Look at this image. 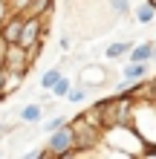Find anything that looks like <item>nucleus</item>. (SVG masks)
<instances>
[{
	"instance_id": "11",
	"label": "nucleus",
	"mask_w": 156,
	"mask_h": 159,
	"mask_svg": "<svg viewBox=\"0 0 156 159\" xmlns=\"http://www.w3.org/2000/svg\"><path fill=\"white\" fill-rule=\"evenodd\" d=\"M150 72V64H142V61H127V67H124V72L122 75L127 78V81H139V78H145Z\"/></svg>"
},
{
	"instance_id": "21",
	"label": "nucleus",
	"mask_w": 156,
	"mask_h": 159,
	"mask_svg": "<svg viewBox=\"0 0 156 159\" xmlns=\"http://www.w3.org/2000/svg\"><path fill=\"white\" fill-rule=\"evenodd\" d=\"M6 15H9V6H6V0H0V20H3Z\"/></svg>"
},
{
	"instance_id": "20",
	"label": "nucleus",
	"mask_w": 156,
	"mask_h": 159,
	"mask_svg": "<svg viewBox=\"0 0 156 159\" xmlns=\"http://www.w3.org/2000/svg\"><path fill=\"white\" fill-rule=\"evenodd\" d=\"M142 156H156V145H145V151H142Z\"/></svg>"
},
{
	"instance_id": "2",
	"label": "nucleus",
	"mask_w": 156,
	"mask_h": 159,
	"mask_svg": "<svg viewBox=\"0 0 156 159\" xmlns=\"http://www.w3.org/2000/svg\"><path fill=\"white\" fill-rule=\"evenodd\" d=\"M127 125L136 130V136H139L145 145H156V104L136 98L133 113H130V121H127Z\"/></svg>"
},
{
	"instance_id": "18",
	"label": "nucleus",
	"mask_w": 156,
	"mask_h": 159,
	"mask_svg": "<svg viewBox=\"0 0 156 159\" xmlns=\"http://www.w3.org/2000/svg\"><path fill=\"white\" fill-rule=\"evenodd\" d=\"M110 9H113L116 17H124V15H130L133 3H130V0H110Z\"/></svg>"
},
{
	"instance_id": "3",
	"label": "nucleus",
	"mask_w": 156,
	"mask_h": 159,
	"mask_svg": "<svg viewBox=\"0 0 156 159\" xmlns=\"http://www.w3.org/2000/svg\"><path fill=\"white\" fill-rule=\"evenodd\" d=\"M69 130H72V142H75V148L81 151V156H93L96 153L93 148H101V130H96L93 125H87L81 116L72 119Z\"/></svg>"
},
{
	"instance_id": "14",
	"label": "nucleus",
	"mask_w": 156,
	"mask_h": 159,
	"mask_svg": "<svg viewBox=\"0 0 156 159\" xmlns=\"http://www.w3.org/2000/svg\"><path fill=\"white\" fill-rule=\"evenodd\" d=\"M64 98H67L69 104H81V101H87V98H90V90H87V87H81V84H72L69 93H67Z\"/></svg>"
},
{
	"instance_id": "19",
	"label": "nucleus",
	"mask_w": 156,
	"mask_h": 159,
	"mask_svg": "<svg viewBox=\"0 0 156 159\" xmlns=\"http://www.w3.org/2000/svg\"><path fill=\"white\" fill-rule=\"evenodd\" d=\"M17 127H20V125H6V121L0 119V139H6V136H12V133H15Z\"/></svg>"
},
{
	"instance_id": "16",
	"label": "nucleus",
	"mask_w": 156,
	"mask_h": 159,
	"mask_svg": "<svg viewBox=\"0 0 156 159\" xmlns=\"http://www.w3.org/2000/svg\"><path fill=\"white\" fill-rule=\"evenodd\" d=\"M69 87H72V78H67V75H61L58 81H55L52 84V98H64V96H67V93H69Z\"/></svg>"
},
{
	"instance_id": "17",
	"label": "nucleus",
	"mask_w": 156,
	"mask_h": 159,
	"mask_svg": "<svg viewBox=\"0 0 156 159\" xmlns=\"http://www.w3.org/2000/svg\"><path fill=\"white\" fill-rule=\"evenodd\" d=\"M41 121H43V119H41ZM67 121H69V119H67V116H61V113H58V116H49V119L41 125V130H43V133H52V130H58L61 125H67Z\"/></svg>"
},
{
	"instance_id": "10",
	"label": "nucleus",
	"mask_w": 156,
	"mask_h": 159,
	"mask_svg": "<svg viewBox=\"0 0 156 159\" xmlns=\"http://www.w3.org/2000/svg\"><path fill=\"white\" fill-rule=\"evenodd\" d=\"M130 46H133V41H113V43H107L104 58L107 61H118V58H124V55L130 52Z\"/></svg>"
},
{
	"instance_id": "6",
	"label": "nucleus",
	"mask_w": 156,
	"mask_h": 159,
	"mask_svg": "<svg viewBox=\"0 0 156 159\" xmlns=\"http://www.w3.org/2000/svg\"><path fill=\"white\" fill-rule=\"evenodd\" d=\"M107 81H110V70L104 64H84V67L78 70V78H75V84H81V87H87V90H98V87H104Z\"/></svg>"
},
{
	"instance_id": "22",
	"label": "nucleus",
	"mask_w": 156,
	"mask_h": 159,
	"mask_svg": "<svg viewBox=\"0 0 156 159\" xmlns=\"http://www.w3.org/2000/svg\"><path fill=\"white\" fill-rule=\"evenodd\" d=\"M148 3H150V6H153V9H156V0H148Z\"/></svg>"
},
{
	"instance_id": "23",
	"label": "nucleus",
	"mask_w": 156,
	"mask_h": 159,
	"mask_svg": "<svg viewBox=\"0 0 156 159\" xmlns=\"http://www.w3.org/2000/svg\"><path fill=\"white\" fill-rule=\"evenodd\" d=\"M0 156H3V153H0Z\"/></svg>"
},
{
	"instance_id": "4",
	"label": "nucleus",
	"mask_w": 156,
	"mask_h": 159,
	"mask_svg": "<svg viewBox=\"0 0 156 159\" xmlns=\"http://www.w3.org/2000/svg\"><path fill=\"white\" fill-rule=\"evenodd\" d=\"M49 142H47V151L52 153V159H75L81 156V151L75 148V142H72V130H69V121L67 125H61L58 130H52Z\"/></svg>"
},
{
	"instance_id": "12",
	"label": "nucleus",
	"mask_w": 156,
	"mask_h": 159,
	"mask_svg": "<svg viewBox=\"0 0 156 159\" xmlns=\"http://www.w3.org/2000/svg\"><path fill=\"white\" fill-rule=\"evenodd\" d=\"M52 3L55 0H29V6H26V15H38V17H47L52 15Z\"/></svg>"
},
{
	"instance_id": "5",
	"label": "nucleus",
	"mask_w": 156,
	"mask_h": 159,
	"mask_svg": "<svg viewBox=\"0 0 156 159\" xmlns=\"http://www.w3.org/2000/svg\"><path fill=\"white\" fill-rule=\"evenodd\" d=\"M0 64L9 70V72H17V75H26L32 67V58H29V52L23 49L20 43H6V49H3V58H0Z\"/></svg>"
},
{
	"instance_id": "15",
	"label": "nucleus",
	"mask_w": 156,
	"mask_h": 159,
	"mask_svg": "<svg viewBox=\"0 0 156 159\" xmlns=\"http://www.w3.org/2000/svg\"><path fill=\"white\" fill-rule=\"evenodd\" d=\"M61 75H64V70H61V67H52V70H47V72L41 75V84H38V87H41V90H52V84L58 81Z\"/></svg>"
},
{
	"instance_id": "13",
	"label": "nucleus",
	"mask_w": 156,
	"mask_h": 159,
	"mask_svg": "<svg viewBox=\"0 0 156 159\" xmlns=\"http://www.w3.org/2000/svg\"><path fill=\"white\" fill-rule=\"evenodd\" d=\"M130 12H133V17H136L139 23H150V20H156V9L148 3V0H145V3H139L136 9H130Z\"/></svg>"
},
{
	"instance_id": "1",
	"label": "nucleus",
	"mask_w": 156,
	"mask_h": 159,
	"mask_svg": "<svg viewBox=\"0 0 156 159\" xmlns=\"http://www.w3.org/2000/svg\"><path fill=\"white\" fill-rule=\"evenodd\" d=\"M101 148H107L104 153L110 156H142L145 142L136 136V130L130 125H110L101 130Z\"/></svg>"
},
{
	"instance_id": "8",
	"label": "nucleus",
	"mask_w": 156,
	"mask_h": 159,
	"mask_svg": "<svg viewBox=\"0 0 156 159\" xmlns=\"http://www.w3.org/2000/svg\"><path fill=\"white\" fill-rule=\"evenodd\" d=\"M17 119H20V125H41V119H43V107L41 104H23L20 110H17Z\"/></svg>"
},
{
	"instance_id": "9",
	"label": "nucleus",
	"mask_w": 156,
	"mask_h": 159,
	"mask_svg": "<svg viewBox=\"0 0 156 159\" xmlns=\"http://www.w3.org/2000/svg\"><path fill=\"white\" fill-rule=\"evenodd\" d=\"M78 116L84 119L87 125H93L96 130H104V116H101V104H98V101H96L93 107H87V110H81Z\"/></svg>"
},
{
	"instance_id": "7",
	"label": "nucleus",
	"mask_w": 156,
	"mask_h": 159,
	"mask_svg": "<svg viewBox=\"0 0 156 159\" xmlns=\"http://www.w3.org/2000/svg\"><path fill=\"white\" fill-rule=\"evenodd\" d=\"M156 55V43L153 41H145V43H133L130 52H127V61H142V64H150Z\"/></svg>"
}]
</instances>
